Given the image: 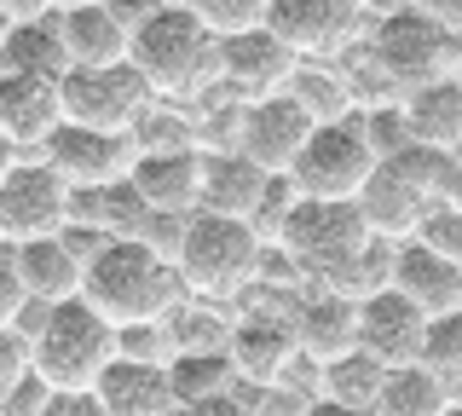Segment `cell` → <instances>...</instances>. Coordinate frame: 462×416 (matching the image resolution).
<instances>
[{
    "label": "cell",
    "instance_id": "38",
    "mask_svg": "<svg viewBox=\"0 0 462 416\" xmlns=\"http://www.w3.org/2000/svg\"><path fill=\"white\" fill-rule=\"evenodd\" d=\"M23 376H29V353H23V341L12 336V329H0V399H6Z\"/></svg>",
    "mask_w": 462,
    "mask_h": 416
},
{
    "label": "cell",
    "instance_id": "44",
    "mask_svg": "<svg viewBox=\"0 0 462 416\" xmlns=\"http://www.w3.org/2000/svg\"><path fill=\"white\" fill-rule=\"evenodd\" d=\"M0 12H6L12 23H35V18L52 12V0H0Z\"/></svg>",
    "mask_w": 462,
    "mask_h": 416
},
{
    "label": "cell",
    "instance_id": "45",
    "mask_svg": "<svg viewBox=\"0 0 462 416\" xmlns=\"http://www.w3.org/2000/svg\"><path fill=\"white\" fill-rule=\"evenodd\" d=\"M399 6H411V0H353V12L365 18V30H370L375 18H387V12H399Z\"/></svg>",
    "mask_w": 462,
    "mask_h": 416
},
{
    "label": "cell",
    "instance_id": "52",
    "mask_svg": "<svg viewBox=\"0 0 462 416\" xmlns=\"http://www.w3.org/2000/svg\"><path fill=\"white\" fill-rule=\"evenodd\" d=\"M445 416H462V405H451V411H445Z\"/></svg>",
    "mask_w": 462,
    "mask_h": 416
},
{
    "label": "cell",
    "instance_id": "16",
    "mask_svg": "<svg viewBox=\"0 0 462 416\" xmlns=\"http://www.w3.org/2000/svg\"><path fill=\"white\" fill-rule=\"evenodd\" d=\"M289 76H295V59L278 47V35H272V30H249V35L220 41V88L231 98H243V105L283 93Z\"/></svg>",
    "mask_w": 462,
    "mask_h": 416
},
{
    "label": "cell",
    "instance_id": "14",
    "mask_svg": "<svg viewBox=\"0 0 462 416\" xmlns=\"http://www.w3.org/2000/svg\"><path fill=\"white\" fill-rule=\"evenodd\" d=\"M289 329H295V353L324 370V365H336V358L358 353V300L307 283V295H300Z\"/></svg>",
    "mask_w": 462,
    "mask_h": 416
},
{
    "label": "cell",
    "instance_id": "10",
    "mask_svg": "<svg viewBox=\"0 0 462 416\" xmlns=\"http://www.w3.org/2000/svg\"><path fill=\"white\" fill-rule=\"evenodd\" d=\"M64 226H69V185L41 156H18V168L0 180V232H6V243L58 237Z\"/></svg>",
    "mask_w": 462,
    "mask_h": 416
},
{
    "label": "cell",
    "instance_id": "3",
    "mask_svg": "<svg viewBox=\"0 0 462 416\" xmlns=\"http://www.w3.org/2000/svg\"><path fill=\"white\" fill-rule=\"evenodd\" d=\"M110 358H116V329L87 300H58L29 341V376L47 393H93Z\"/></svg>",
    "mask_w": 462,
    "mask_h": 416
},
{
    "label": "cell",
    "instance_id": "18",
    "mask_svg": "<svg viewBox=\"0 0 462 416\" xmlns=\"http://www.w3.org/2000/svg\"><path fill=\"white\" fill-rule=\"evenodd\" d=\"M226 365H231V382L237 387H266L283 382V370L295 365V329L289 324H272V319H237L226 336Z\"/></svg>",
    "mask_w": 462,
    "mask_h": 416
},
{
    "label": "cell",
    "instance_id": "17",
    "mask_svg": "<svg viewBox=\"0 0 462 416\" xmlns=\"http://www.w3.org/2000/svg\"><path fill=\"white\" fill-rule=\"evenodd\" d=\"M387 290L399 300H411L422 319H445V312L462 307V266L439 261L416 237H404V243H393V278H387Z\"/></svg>",
    "mask_w": 462,
    "mask_h": 416
},
{
    "label": "cell",
    "instance_id": "47",
    "mask_svg": "<svg viewBox=\"0 0 462 416\" xmlns=\"http://www.w3.org/2000/svg\"><path fill=\"white\" fill-rule=\"evenodd\" d=\"M18 156H23L18 145H6V139H0V180H6V174H12V168H18Z\"/></svg>",
    "mask_w": 462,
    "mask_h": 416
},
{
    "label": "cell",
    "instance_id": "23",
    "mask_svg": "<svg viewBox=\"0 0 462 416\" xmlns=\"http://www.w3.org/2000/svg\"><path fill=\"white\" fill-rule=\"evenodd\" d=\"M58 23V41H64V59L69 69H116L127 64V35L116 23V12L98 0V6H69V12H52Z\"/></svg>",
    "mask_w": 462,
    "mask_h": 416
},
{
    "label": "cell",
    "instance_id": "21",
    "mask_svg": "<svg viewBox=\"0 0 462 416\" xmlns=\"http://www.w3.org/2000/svg\"><path fill=\"white\" fill-rule=\"evenodd\" d=\"M6 261L12 272H18L23 295L29 300H47V307H58V300H76L81 295V254L69 249L64 237H29V243H6Z\"/></svg>",
    "mask_w": 462,
    "mask_h": 416
},
{
    "label": "cell",
    "instance_id": "43",
    "mask_svg": "<svg viewBox=\"0 0 462 416\" xmlns=\"http://www.w3.org/2000/svg\"><path fill=\"white\" fill-rule=\"evenodd\" d=\"M41 416H98V399L93 393H47Z\"/></svg>",
    "mask_w": 462,
    "mask_h": 416
},
{
    "label": "cell",
    "instance_id": "42",
    "mask_svg": "<svg viewBox=\"0 0 462 416\" xmlns=\"http://www.w3.org/2000/svg\"><path fill=\"white\" fill-rule=\"evenodd\" d=\"M411 6H416V12H428V18L439 23L445 35H457V41H462V0H411Z\"/></svg>",
    "mask_w": 462,
    "mask_h": 416
},
{
    "label": "cell",
    "instance_id": "19",
    "mask_svg": "<svg viewBox=\"0 0 462 416\" xmlns=\"http://www.w3.org/2000/svg\"><path fill=\"white\" fill-rule=\"evenodd\" d=\"M127 185L144 203V214H197V191H202V156L197 151H156V156H134Z\"/></svg>",
    "mask_w": 462,
    "mask_h": 416
},
{
    "label": "cell",
    "instance_id": "15",
    "mask_svg": "<svg viewBox=\"0 0 462 416\" xmlns=\"http://www.w3.org/2000/svg\"><path fill=\"white\" fill-rule=\"evenodd\" d=\"M422 336H428V319L393 290L358 300V353H370L382 370L422 365Z\"/></svg>",
    "mask_w": 462,
    "mask_h": 416
},
{
    "label": "cell",
    "instance_id": "40",
    "mask_svg": "<svg viewBox=\"0 0 462 416\" xmlns=\"http://www.w3.org/2000/svg\"><path fill=\"white\" fill-rule=\"evenodd\" d=\"M41 405H47V387L35 376H23L6 399H0V416H41Z\"/></svg>",
    "mask_w": 462,
    "mask_h": 416
},
{
    "label": "cell",
    "instance_id": "26",
    "mask_svg": "<svg viewBox=\"0 0 462 416\" xmlns=\"http://www.w3.org/2000/svg\"><path fill=\"white\" fill-rule=\"evenodd\" d=\"M162 336H168V358H180V353H226L231 312H226V300L185 295L180 307L162 312Z\"/></svg>",
    "mask_w": 462,
    "mask_h": 416
},
{
    "label": "cell",
    "instance_id": "22",
    "mask_svg": "<svg viewBox=\"0 0 462 416\" xmlns=\"http://www.w3.org/2000/svg\"><path fill=\"white\" fill-rule=\"evenodd\" d=\"M98 416H168L173 393H168V365H139V358L116 353L105 365V376L93 382Z\"/></svg>",
    "mask_w": 462,
    "mask_h": 416
},
{
    "label": "cell",
    "instance_id": "37",
    "mask_svg": "<svg viewBox=\"0 0 462 416\" xmlns=\"http://www.w3.org/2000/svg\"><path fill=\"white\" fill-rule=\"evenodd\" d=\"M295 203H300V191L289 185V174H272L266 191H260V203H254V214H249V232L260 243H278V232H283V220H289Z\"/></svg>",
    "mask_w": 462,
    "mask_h": 416
},
{
    "label": "cell",
    "instance_id": "36",
    "mask_svg": "<svg viewBox=\"0 0 462 416\" xmlns=\"http://www.w3.org/2000/svg\"><path fill=\"white\" fill-rule=\"evenodd\" d=\"M416 243H422V249H433L439 261L462 266V208H457V203H433V208L422 214V226H416Z\"/></svg>",
    "mask_w": 462,
    "mask_h": 416
},
{
    "label": "cell",
    "instance_id": "34",
    "mask_svg": "<svg viewBox=\"0 0 462 416\" xmlns=\"http://www.w3.org/2000/svg\"><path fill=\"white\" fill-rule=\"evenodd\" d=\"M197 12V23L208 30L214 41H231V35H249V30H266V12L272 0H185Z\"/></svg>",
    "mask_w": 462,
    "mask_h": 416
},
{
    "label": "cell",
    "instance_id": "7",
    "mask_svg": "<svg viewBox=\"0 0 462 416\" xmlns=\"http://www.w3.org/2000/svg\"><path fill=\"white\" fill-rule=\"evenodd\" d=\"M370 168H375V156L365 151L353 116H346V122L312 127V139L300 145L295 168H289V185L300 197H312V203H353L358 185L370 180Z\"/></svg>",
    "mask_w": 462,
    "mask_h": 416
},
{
    "label": "cell",
    "instance_id": "51",
    "mask_svg": "<svg viewBox=\"0 0 462 416\" xmlns=\"http://www.w3.org/2000/svg\"><path fill=\"white\" fill-rule=\"evenodd\" d=\"M451 81H457V88H462V64H457V76H451Z\"/></svg>",
    "mask_w": 462,
    "mask_h": 416
},
{
    "label": "cell",
    "instance_id": "13",
    "mask_svg": "<svg viewBox=\"0 0 462 416\" xmlns=\"http://www.w3.org/2000/svg\"><path fill=\"white\" fill-rule=\"evenodd\" d=\"M353 208H358V220H365L370 237L404 243V237H416V226H422V214H428L433 203H428V191L416 185V174H411L404 162H375L370 180L358 185Z\"/></svg>",
    "mask_w": 462,
    "mask_h": 416
},
{
    "label": "cell",
    "instance_id": "35",
    "mask_svg": "<svg viewBox=\"0 0 462 416\" xmlns=\"http://www.w3.org/2000/svg\"><path fill=\"white\" fill-rule=\"evenodd\" d=\"M358 139H365V151L375 156V162H393V156L411 151V127H404L399 105H382V110H358L353 116Z\"/></svg>",
    "mask_w": 462,
    "mask_h": 416
},
{
    "label": "cell",
    "instance_id": "4",
    "mask_svg": "<svg viewBox=\"0 0 462 416\" xmlns=\"http://www.w3.org/2000/svg\"><path fill=\"white\" fill-rule=\"evenodd\" d=\"M260 261V237L243 220H226V214H185L180 249H173V272H180L185 295L202 300H231L243 283L254 278Z\"/></svg>",
    "mask_w": 462,
    "mask_h": 416
},
{
    "label": "cell",
    "instance_id": "24",
    "mask_svg": "<svg viewBox=\"0 0 462 416\" xmlns=\"http://www.w3.org/2000/svg\"><path fill=\"white\" fill-rule=\"evenodd\" d=\"M266 180H272V174H260L249 156H237V151L202 156V191H197V208H202V214H226V220H243V226H249L260 191H266Z\"/></svg>",
    "mask_w": 462,
    "mask_h": 416
},
{
    "label": "cell",
    "instance_id": "25",
    "mask_svg": "<svg viewBox=\"0 0 462 416\" xmlns=\"http://www.w3.org/2000/svg\"><path fill=\"white\" fill-rule=\"evenodd\" d=\"M399 116H404V127H411V145L462 151V88L457 81H428V88L404 93Z\"/></svg>",
    "mask_w": 462,
    "mask_h": 416
},
{
    "label": "cell",
    "instance_id": "39",
    "mask_svg": "<svg viewBox=\"0 0 462 416\" xmlns=\"http://www.w3.org/2000/svg\"><path fill=\"white\" fill-rule=\"evenodd\" d=\"M249 405H254V416H307L312 399L283 393V387H266V393H254V387H249Z\"/></svg>",
    "mask_w": 462,
    "mask_h": 416
},
{
    "label": "cell",
    "instance_id": "27",
    "mask_svg": "<svg viewBox=\"0 0 462 416\" xmlns=\"http://www.w3.org/2000/svg\"><path fill=\"white\" fill-rule=\"evenodd\" d=\"M64 41H58L52 12L35 23H12L6 47H0V76H41V81H64Z\"/></svg>",
    "mask_w": 462,
    "mask_h": 416
},
{
    "label": "cell",
    "instance_id": "8",
    "mask_svg": "<svg viewBox=\"0 0 462 416\" xmlns=\"http://www.w3.org/2000/svg\"><path fill=\"white\" fill-rule=\"evenodd\" d=\"M266 30L295 64H336L346 47H358L365 18L353 12V0H272Z\"/></svg>",
    "mask_w": 462,
    "mask_h": 416
},
{
    "label": "cell",
    "instance_id": "30",
    "mask_svg": "<svg viewBox=\"0 0 462 416\" xmlns=\"http://www.w3.org/2000/svg\"><path fill=\"white\" fill-rule=\"evenodd\" d=\"M231 365H226V353H180V358H168V393H173V405H202V399H220L231 393Z\"/></svg>",
    "mask_w": 462,
    "mask_h": 416
},
{
    "label": "cell",
    "instance_id": "46",
    "mask_svg": "<svg viewBox=\"0 0 462 416\" xmlns=\"http://www.w3.org/2000/svg\"><path fill=\"white\" fill-rule=\"evenodd\" d=\"M307 416H375V411H353V405H336V399H312Z\"/></svg>",
    "mask_w": 462,
    "mask_h": 416
},
{
    "label": "cell",
    "instance_id": "32",
    "mask_svg": "<svg viewBox=\"0 0 462 416\" xmlns=\"http://www.w3.org/2000/svg\"><path fill=\"white\" fill-rule=\"evenodd\" d=\"M387 278H393V243L370 237L365 249H358L341 272H329L318 290H336V295H346V300H370V295L387 290Z\"/></svg>",
    "mask_w": 462,
    "mask_h": 416
},
{
    "label": "cell",
    "instance_id": "11",
    "mask_svg": "<svg viewBox=\"0 0 462 416\" xmlns=\"http://www.w3.org/2000/svg\"><path fill=\"white\" fill-rule=\"evenodd\" d=\"M35 156L69 191H105V185L127 180V168H134L127 134H98V127H76V122H58Z\"/></svg>",
    "mask_w": 462,
    "mask_h": 416
},
{
    "label": "cell",
    "instance_id": "41",
    "mask_svg": "<svg viewBox=\"0 0 462 416\" xmlns=\"http://www.w3.org/2000/svg\"><path fill=\"white\" fill-rule=\"evenodd\" d=\"M23 283H18V272H12V261H6V249H0V329H12V319L23 312Z\"/></svg>",
    "mask_w": 462,
    "mask_h": 416
},
{
    "label": "cell",
    "instance_id": "9",
    "mask_svg": "<svg viewBox=\"0 0 462 416\" xmlns=\"http://www.w3.org/2000/svg\"><path fill=\"white\" fill-rule=\"evenodd\" d=\"M144 105H151V93H144V81L127 64L64 69V81H58V110H64V122L98 127V134H127V127L144 116Z\"/></svg>",
    "mask_w": 462,
    "mask_h": 416
},
{
    "label": "cell",
    "instance_id": "28",
    "mask_svg": "<svg viewBox=\"0 0 462 416\" xmlns=\"http://www.w3.org/2000/svg\"><path fill=\"white\" fill-rule=\"evenodd\" d=\"M375 416H445L451 411V393H445V382L433 376L422 365H399L387 370L382 393H375Z\"/></svg>",
    "mask_w": 462,
    "mask_h": 416
},
{
    "label": "cell",
    "instance_id": "1",
    "mask_svg": "<svg viewBox=\"0 0 462 416\" xmlns=\"http://www.w3.org/2000/svg\"><path fill=\"white\" fill-rule=\"evenodd\" d=\"M127 69L156 105L191 110L197 98L220 88V41L197 23L191 6H156L127 41Z\"/></svg>",
    "mask_w": 462,
    "mask_h": 416
},
{
    "label": "cell",
    "instance_id": "20",
    "mask_svg": "<svg viewBox=\"0 0 462 416\" xmlns=\"http://www.w3.org/2000/svg\"><path fill=\"white\" fill-rule=\"evenodd\" d=\"M58 122H64V110H58V81L0 76V139H6V145L35 156Z\"/></svg>",
    "mask_w": 462,
    "mask_h": 416
},
{
    "label": "cell",
    "instance_id": "33",
    "mask_svg": "<svg viewBox=\"0 0 462 416\" xmlns=\"http://www.w3.org/2000/svg\"><path fill=\"white\" fill-rule=\"evenodd\" d=\"M422 370H433L445 382V393H451V405H462V307L445 312V319H428Z\"/></svg>",
    "mask_w": 462,
    "mask_h": 416
},
{
    "label": "cell",
    "instance_id": "2",
    "mask_svg": "<svg viewBox=\"0 0 462 416\" xmlns=\"http://www.w3.org/2000/svg\"><path fill=\"white\" fill-rule=\"evenodd\" d=\"M76 300H87L110 329H127V324H156L168 307H180L185 283L162 254H151L134 237H116L87 261Z\"/></svg>",
    "mask_w": 462,
    "mask_h": 416
},
{
    "label": "cell",
    "instance_id": "49",
    "mask_svg": "<svg viewBox=\"0 0 462 416\" xmlns=\"http://www.w3.org/2000/svg\"><path fill=\"white\" fill-rule=\"evenodd\" d=\"M6 35H12V18H6V12H0V47H6Z\"/></svg>",
    "mask_w": 462,
    "mask_h": 416
},
{
    "label": "cell",
    "instance_id": "48",
    "mask_svg": "<svg viewBox=\"0 0 462 416\" xmlns=\"http://www.w3.org/2000/svg\"><path fill=\"white\" fill-rule=\"evenodd\" d=\"M69 6H98V0H52V12H69Z\"/></svg>",
    "mask_w": 462,
    "mask_h": 416
},
{
    "label": "cell",
    "instance_id": "29",
    "mask_svg": "<svg viewBox=\"0 0 462 416\" xmlns=\"http://www.w3.org/2000/svg\"><path fill=\"white\" fill-rule=\"evenodd\" d=\"M283 93L312 116V127H329V122H346V116H353V98H346L341 64H295V76H289Z\"/></svg>",
    "mask_w": 462,
    "mask_h": 416
},
{
    "label": "cell",
    "instance_id": "53",
    "mask_svg": "<svg viewBox=\"0 0 462 416\" xmlns=\"http://www.w3.org/2000/svg\"><path fill=\"white\" fill-rule=\"evenodd\" d=\"M0 249H6V232H0Z\"/></svg>",
    "mask_w": 462,
    "mask_h": 416
},
{
    "label": "cell",
    "instance_id": "6",
    "mask_svg": "<svg viewBox=\"0 0 462 416\" xmlns=\"http://www.w3.org/2000/svg\"><path fill=\"white\" fill-rule=\"evenodd\" d=\"M365 243H370V232L353 203H312V197H300L289 208V220L278 232V249L307 272V283H324L329 272H341Z\"/></svg>",
    "mask_w": 462,
    "mask_h": 416
},
{
    "label": "cell",
    "instance_id": "31",
    "mask_svg": "<svg viewBox=\"0 0 462 416\" xmlns=\"http://www.w3.org/2000/svg\"><path fill=\"white\" fill-rule=\"evenodd\" d=\"M387 370L375 365L370 353H346L336 365H324V387H318V399H336V405H353V411H370L375 393H382Z\"/></svg>",
    "mask_w": 462,
    "mask_h": 416
},
{
    "label": "cell",
    "instance_id": "5",
    "mask_svg": "<svg viewBox=\"0 0 462 416\" xmlns=\"http://www.w3.org/2000/svg\"><path fill=\"white\" fill-rule=\"evenodd\" d=\"M358 41H365V52L375 59V69L399 88V98L428 88V81H451L457 64H462V41L445 35L439 23L416 6H399V12H387V18H375Z\"/></svg>",
    "mask_w": 462,
    "mask_h": 416
},
{
    "label": "cell",
    "instance_id": "50",
    "mask_svg": "<svg viewBox=\"0 0 462 416\" xmlns=\"http://www.w3.org/2000/svg\"><path fill=\"white\" fill-rule=\"evenodd\" d=\"M151 6H185V0H151Z\"/></svg>",
    "mask_w": 462,
    "mask_h": 416
},
{
    "label": "cell",
    "instance_id": "12",
    "mask_svg": "<svg viewBox=\"0 0 462 416\" xmlns=\"http://www.w3.org/2000/svg\"><path fill=\"white\" fill-rule=\"evenodd\" d=\"M307 139H312V116H307V110H300L289 93H272V98H254V105H243L237 156H249L260 174H289Z\"/></svg>",
    "mask_w": 462,
    "mask_h": 416
}]
</instances>
